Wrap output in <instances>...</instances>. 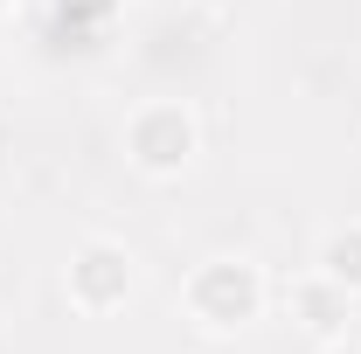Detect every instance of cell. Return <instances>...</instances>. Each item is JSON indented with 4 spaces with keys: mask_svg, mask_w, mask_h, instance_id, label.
<instances>
[{
    "mask_svg": "<svg viewBox=\"0 0 361 354\" xmlns=\"http://www.w3.org/2000/svg\"><path fill=\"white\" fill-rule=\"evenodd\" d=\"M271 285L264 271L250 264V257H209V264L188 271V285H180V306L195 326H209V334H236V326H250L257 312H264Z\"/></svg>",
    "mask_w": 361,
    "mask_h": 354,
    "instance_id": "obj_1",
    "label": "cell"
},
{
    "mask_svg": "<svg viewBox=\"0 0 361 354\" xmlns=\"http://www.w3.org/2000/svg\"><path fill=\"white\" fill-rule=\"evenodd\" d=\"M195 153H202V126H195V111L174 104V97H153V104H139L133 118H126V160L146 181H180L195 167Z\"/></svg>",
    "mask_w": 361,
    "mask_h": 354,
    "instance_id": "obj_2",
    "label": "cell"
},
{
    "mask_svg": "<svg viewBox=\"0 0 361 354\" xmlns=\"http://www.w3.org/2000/svg\"><path fill=\"white\" fill-rule=\"evenodd\" d=\"M139 285V264L126 243H111V236H90L77 243V257H70V278H63V292H70V306L84 312V319H104V312H118L133 299Z\"/></svg>",
    "mask_w": 361,
    "mask_h": 354,
    "instance_id": "obj_3",
    "label": "cell"
},
{
    "mask_svg": "<svg viewBox=\"0 0 361 354\" xmlns=\"http://www.w3.org/2000/svg\"><path fill=\"white\" fill-rule=\"evenodd\" d=\"M319 278H334L348 299H361V222H341L319 243Z\"/></svg>",
    "mask_w": 361,
    "mask_h": 354,
    "instance_id": "obj_4",
    "label": "cell"
},
{
    "mask_svg": "<svg viewBox=\"0 0 361 354\" xmlns=\"http://www.w3.org/2000/svg\"><path fill=\"white\" fill-rule=\"evenodd\" d=\"M292 306L306 312V326H319V334H341V319H348V292L334 285V278H306L299 292H292Z\"/></svg>",
    "mask_w": 361,
    "mask_h": 354,
    "instance_id": "obj_5",
    "label": "cell"
},
{
    "mask_svg": "<svg viewBox=\"0 0 361 354\" xmlns=\"http://www.w3.org/2000/svg\"><path fill=\"white\" fill-rule=\"evenodd\" d=\"M319 354H361V348H348V341H326V348H319Z\"/></svg>",
    "mask_w": 361,
    "mask_h": 354,
    "instance_id": "obj_6",
    "label": "cell"
},
{
    "mask_svg": "<svg viewBox=\"0 0 361 354\" xmlns=\"http://www.w3.org/2000/svg\"><path fill=\"white\" fill-rule=\"evenodd\" d=\"M7 14H14V0H0V21H7Z\"/></svg>",
    "mask_w": 361,
    "mask_h": 354,
    "instance_id": "obj_7",
    "label": "cell"
}]
</instances>
